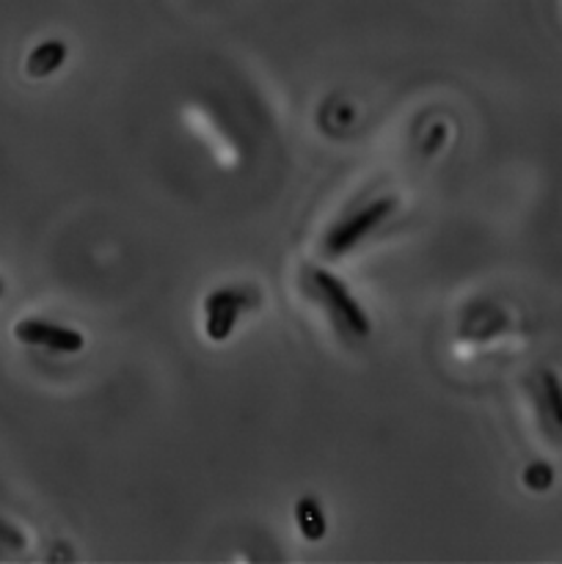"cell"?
Returning a JSON list of instances; mask_svg holds the SVG:
<instances>
[{
	"instance_id": "8fae6325",
	"label": "cell",
	"mask_w": 562,
	"mask_h": 564,
	"mask_svg": "<svg viewBox=\"0 0 562 564\" xmlns=\"http://www.w3.org/2000/svg\"><path fill=\"white\" fill-rule=\"evenodd\" d=\"M6 295V284H3V279H0V297Z\"/></svg>"
},
{
	"instance_id": "277c9868",
	"label": "cell",
	"mask_w": 562,
	"mask_h": 564,
	"mask_svg": "<svg viewBox=\"0 0 562 564\" xmlns=\"http://www.w3.org/2000/svg\"><path fill=\"white\" fill-rule=\"evenodd\" d=\"M14 339L28 347H42V350L64 352V356H75V352H80L86 347V336L80 330L39 317L20 319L14 325Z\"/></svg>"
},
{
	"instance_id": "6da1fadb",
	"label": "cell",
	"mask_w": 562,
	"mask_h": 564,
	"mask_svg": "<svg viewBox=\"0 0 562 564\" xmlns=\"http://www.w3.org/2000/svg\"><path fill=\"white\" fill-rule=\"evenodd\" d=\"M309 286H312L314 297L323 303V308L328 312L331 323L339 330L345 339L364 341L372 334V323H369V314L364 312L361 303L353 297V292L336 279L334 273L323 268H309Z\"/></svg>"
},
{
	"instance_id": "9c48e42d",
	"label": "cell",
	"mask_w": 562,
	"mask_h": 564,
	"mask_svg": "<svg viewBox=\"0 0 562 564\" xmlns=\"http://www.w3.org/2000/svg\"><path fill=\"white\" fill-rule=\"evenodd\" d=\"M521 479L532 494H545V490H551V485H554V468L543 460H534L523 468Z\"/></svg>"
},
{
	"instance_id": "52a82bcc",
	"label": "cell",
	"mask_w": 562,
	"mask_h": 564,
	"mask_svg": "<svg viewBox=\"0 0 562 564\" xmlns=\"http://www.w3.org/2000/svg\"><path fill=\"white\" fill-rule=\"evenodd\" d=\"M66 55H69V47H66L61 39H47V42L36 44V47L28 53L25 75L31 77V80H44V77H53L55 72L66 64Z\"/></svg>"
},
{
	"instance_id": "ba28073f",
	"label": "cell",
	"mask_w": 562,
	"mask_h": 564,
	"mask_svg": "<svg viewBox=\"0 0 562 564\" xmlns=\"http://www.w3.org/2000/svg\"><path fill=\"white\" fill-rule=\"evenodd\" d=\"M295 523L298 532H301L309 543H317V540H323L325 532H328V521H325L323 507H320V501L312 499V496H303V499L295 501Z\"/></svg>"
},
{
	"instance_id": "3957f363",
	"label": "cell",
	"mask_w": 562,
	"mask_h": 564,
	"mask_svg": "<svg viewBox=\"0 0 562 564\" xmlns=\"http://www.w3.org/2000/svg\"><path fill=\"white\" fill-rule=\"evenodd\" d=\"M259 303V292L251 286H224L209 292L204 301V334L209 341H226L237 328V319Z\"/></svg>"
},
{
	"instance_id": "7a4b0ae2",
	"label": "cell",
	"mask_w": 562,
	"mask_h": 564,
	"mask_svg": "<svg viewBox=\"0 0 562 564\" xmlns=\"http://www.w3.org/2000/svg\"><path fill=\"white\" fill-rule=\"evenodd\" d=\"M397 209V198L395 196H380L375 202L364 204L361 209H356L353 215L342 218L334 229L325 235L323 240V253L328 259H339L345 253H350L353 248L358 246L361 240H367L386 218Z\"/></svg>"
},
{
	"instance_id": "5b68a950",
	"label": "cell",
	"mask_w": 562,
	"mask_h": 564,
	"mask_svg": "<svg viewBox=\"0 0 562 564\" xmlns=\"http://www.w3.org/2000/svg\"><path fill=\"white\" fill-rule=\"evenodd\" d=\"M507 328H510V317L499 306H494V303H483V306H472L463 314L461 339L490 341L505 334Z\"/></svg>"
},
{
	"instance_id": "8992f818",
	"label": "cell",
	"mask_w": 562,
	"mask_h": 564,
	"mask_svg": "<svg viewBox=\"0 0 562 564\" xmlns=\"http://www.w3.org/2000/svg\"><path fill=\"white\" fill-rule=\"evenodd\" d=\"M532 397L543 422L556 433H562V380L554 369H540L534 375Z\"/></svg>"
},
{
	"instance_id": "30bf717a",
	"label": "cell",
	"mask_w": 562,
	"mask_h": 564,
	"mask_svg": "<svg viewBox=\"0 0 562 564\" xmlns=\"http://www.w3.org/2000/svg\"><path fill=\"white\" fill-rule=\"evenodd\" d=\"M0 543H3L6 549H11V551H25L28 538H25V532H22L20 527H14L11 521L0 518Z\"/></svg>"
}]
</instances>
